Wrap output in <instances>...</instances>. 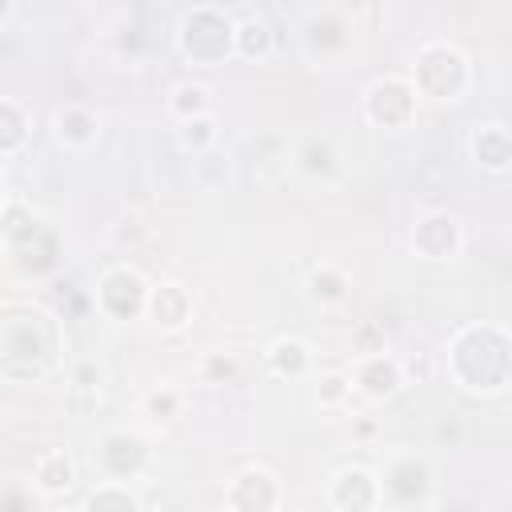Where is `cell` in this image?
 Here are the masks:
<instances>
[{
    "mask_svg": "<svg viewBox=\"0 0 512 512\" xmlns=\"http://www.w3.org/2000/svg\"><path fill=\"white\" fill-rule=\"evenodd\" d=\"M180 404H184L180 388H172V384H156L152 392H144L140 412H144L148 420H172V416H180Z\"/></svg>",
    "mask_w": 512,
    "mask_h": 512,
    "instance_id": "484cf974",
    "label": "cell"
},
{
    "mask_svg": "<svg viewBox=\"0 0 512 512\" xmlns=\"http://www.w3.org/2000/svg\"><path fill=\"white\" fill-rule=\"evenodd\" d=\"M292 168L304 172V176H320V180H328V176H336V168H340V152H336V144H332L328 136L312 132V136H304V140L296 144Z\"/></svg>",
    "mask_w": 512,
    "mask_h": 512,
    "instance_id": "d6986e66",
    "label": "cell"
},
{
    "mask_svg": "<svg viewBox=\"0 0 512 512\" xmlns=\"http://www.w3.org/2000/svg\"><path fill=\"white\" fill-rule=\"evenodd\" d=\"M0 512H36V500L24 484H4L0 488Z\"/></svg>",
    "mask_w": 512,
    "mask_h": 512,
    "instance_id": "4dcf8cb0",
    "label": "cell"
},
{
    "mask_svg": "<svg viewBox=\"0 0 512 512\" xmlns=\"http://www.w3.org/2000/svg\"><path fill=\"white\" fill-rule=\"evenodd\" d=\"M92 464L100 468L104 480L128 484V480H136V476L144 472V464H148V444H144V436H136V432H128V428H112V432H104V436L96 440Z\"/></svg>",
    "mask_w": 512,
    "mask_h": 512,
    "instance_id": "8992f818",
    "label": "cell"
},
{
    "mask_svg": "<svg viewBox=\"0 0 512 512\" xmlns=\"http://www.w3.org/2000/svg\"><path fill=\"white\" fill-rule=\"evenodd\" d=\"M468 80H472V72H468V60H464L460 48H452L444 40H428V44L416 48L412 76H408L416 100L424 96V100H436V104H452L468 92Z\"/></svg>",
    "mask_w": 512,
    "mask_h": 512,
    "instance_id": "3957f363",
    "label": "cell"
},
{
    "mask_svg": "<svg viewBox=\"0 0 512 512\" xmlns=\"http://www.w3.org/2000/svg\"><path fill=\"white\" fill-rule=\"evenodd\" d=\"M176 48L192 64H224L232 56V16L224 8H188L176 24Z\"/></svg>",
    "mask_w": 512,
    "mask_h": 512,
    "instance_id": "277c9868",
    "label": "cell"
},
{
    "mask_svg": "<svg viewBox=\"0 0 512 512\" xmlns=\"http://www.w3.org/2000/svg\"><path fill=\"white\" fill-rule=\"evenodd\" d=\"M304 288H308V296H312L316 304H340V300L348 296L352 280H348V272L336 268V264H316V268L308 272Z\"/></svg>",
    "mask_w": 512,
    "mask_h": 512,
    "instance_id": "44dd1931",
    "label": "cell"
},
{
    "mask_svg": "<svg viewBox=\"0 0 512 512\" xmlns=\"http://www.w3.org/2000/svg\"><path fill=\"white\" fill-rule=\"evenodd\" d=\"M80 512H140V500L128 492V484L100 480V484L88 492V500H84Z\"/></svg>",
    "mask_w": 512,
    "mask_h": 512,
    "instance_id": "cb8c5ba5",
    "label": "cell"
},
{
    "mask_svg": "<svg viewBox=\"0 0 512 512\" xmlns=\"http://www.w3.org/2000/svg\"><path fill=\"white\" fill-rule=\"evenodd\" d=\"M352 388L368 400H392L408 380H404V360H396L392 352H380V356H364L356 360V368L348 372Z\"/></svg>",
    "mask_w": 512,
    "mask_h": 512,
    "instance_id": "7c38bea8",
    "label": "cell"
},
{
    "mask_svg": "<svg viewBox=\"0 0 512 512\" xmlns=\"http://www.w3.org/2000/svg\"><path fill=\"white\" fill-rule=\"evenodd\" d=\"M148 280L132 268V264H116L100 276L96 284V308L108 316V320H136L144 316V304H148Z\"/></svg>",
    "mask_w": 512,
    "mask_h": 512,
    "instance_id": "5b68a950",
    "label": "cell"
},
{
    "mask_svg": "<svg viewBox=\"0 0 512 512\" xmlns=\"http://www.w3.org/2000/svg\"><path fill=\"white\" fill-rule=\"evenodd\" d=\"M268 368L280 376V380H300L312 372V348L300 340V336H276L264 352Z\"/></svg>",
    "mask_w": 512,
    "mask_h": 512,
    "instance_id": "ac0fdd59",
    "label": "cell"
},
{
    "mask_svg": "<svg viewBox=\"0 0 512 512\" xmlns=\"http://www.w3.org/2000/svg\"><path fill=\"white\" fill-rule=\"evenodd\" d=\"M192 168H196V180H200L204 188H220V184H228V176H232V160H228L220 148H208V152L192 156Z\"/></svg>",
    "mask_w": 512,
    "mask_h": 512,
    "instance_id": "4316f807",
    "label": "cell"
},
{
    "mask_svg": "<svg viewBox=\"0 0 512 512\" xmlns=\"http://www.w3.org/2000/svg\"><path fill=\"white\" fill-rule=\"evenodd\" d=\"M216 140H220V128H216V116H212V112L176 124V144H180L188 156H200V152L216 148Z\"/></svg>",
    "mask_w": 512,
    "mask_h": 512,
    "instance_id": "7402d4cb",
    "label": "cell"
},
{
    "mask_svg": "<svg viewBox=\"0 0 512 512\" xmlns=\"http://www.w3.org/2000/svg\"><path fill=\"white\" fill-rule=\"evenodd\" d=\"M236 372H240L236 356H228V352H208L204 356V380L208 384H232Z\"/></svg>",
    "mask_w": 512,
    "mask_h": 512,
    "instance_id": "f546056e",
    "label": "cell"
},
{
    "mask_svg": "<svg viewBox=\"0 0 512 512\" xmlns=\"http://www.w3.org/2000/svg\"><path fill=\"white\" fill-rule=\"evenodd\" d=\"M448 376L472 396H496L508 388L512 352L508 336L492 324H468L448 344Z\"/></svg>",
    "mask_w": 512,
    "mask_h": 512,
    "instance_id": "6da1fadb",
    "label": "cell"
},
{
    "mask_svg": "<svg viewBox=\"0 0 512 512\" xmlns=\"http://www.w3.org/2000/svg\"><path fill=\"white\" fill-rule=\"evenodd\" d=\"M468 148H472V160H476L484 172H492V176H504L508 164H512V136H508V128H504L500 120L476 124Z\"/></svg>",
    "mask_w": 512,
    "mask_h": 512,
    "instance_id": "9a60e30c",
    "label": "cell"
},
{
    "mask_svg": "<svg viewBox=\"0 0 512 512\" xmlns=\"http://www.w3.org/2000/svg\"><path fill=\"white\" fill-rule=\"evenodd\" d=\"M464 248V232H460V220L448 216V212H424L416 224H412V252L432 260V264H444V260H456Z\"/></svg>",
    "mask_w": 512,
    "mask_h": 512,
    "instance_id": "9c48e42d",
    "label": "cell"
},
{
    "mask_svg": "<svg viewBox=\"0 0 512 512\" xmlns=\"http://www.w3.org/2000/svg\"><path fill=\"white\" fill-rule=\"evenodd\" d=\"M68 404L76 416H88L96 404H100V372L92 364H80L68 380Z\"/></svg>",
    "mask_w": 512,
    "mask_h": 512,
    "instance_id": "d4e9b609",
    "label": "cell"
},
{
    "mask_svg": "<svg viewBox=\"0 0 512 512\" xmlns=\"http://www.w3.org/2000/svg\"><path fill=\"white\" fill-rule=\"evenodd\" d=\"M76 484V460L64 448H48L32 464V488L40 496H64Z\"/></svg>",
    "mask_w": 512,
    "mask_h": 512,
    "instance_id": "e0dca14e",
    "label": "cell"
},
{
    "mask_svg": "<svg viewBox=\"0 0 512 512\" xmlns=\"http://www.w3.org/2000/svg\"><path fill=\"white\" fill-rule=\"evenodd\" d=\"M276 32L268 24L264 12H240V20H232V52L244 60H264L272 56Z\"/></svg>",
    "mask_w": 512,
    "mask_h": 512,
    "instance_id": "2e32d148",
    "label": "cell"
},
{
    "mask_svg": "<svg viewBox=\"0 0 512 512\" xmlns=\"http://www.w3.org/2000/svg\"><path fill=\"white\" fill-rule=\"evenodd\" d=\"M56 324L48 312L28 304L0 308V376L40 380L56 360Z\"/></svg>",
    "mask_w": 512,
    "mask_h": 512,
    "instance_id": "7a4b0ae2",
    "label": "cell"
},
{
    "mask_svg": "<svg viewBox=\"0 0 512 512\" xmlns=\"http://www.w3.org/2000/svg\"><path fill=\"white\" fill-rule=\"evenodd\" d=\"M348 396H352L348 372H324V376L316 380V404H320V408H340Z\"/></svg>",
    "mask_w": 512,
    "mask_h": 512,
    "instance_id": "f1b7e54d",
    "label": "cell"
},
{
    "mask_svg": "<svg viewBox=\"0 0 512 512\" xmlns=\"http://www.w3.org/2000/svg\"><path fill=\"white\" fill-rule=\"evenodd\" d=\"M144 316H148L160 332H180V328L192 320V296H188V288L176 284V280L152 284V288H148Z\"/></svg>",
    "mask_w": 512,
    "mask_h": 512,
    "instance_id": "4fadbf2b",
    "label": "cell"
},
{
    "mask_svg": "<svg viewBox=\"0 0 512 512\" xmlns=\"http://www.w3.org/2000/svg\"><path fill=\"white\" fill-rule=\"evenodd\" d=\"M280 480L268 472V468H260V464H252V468H240L232 480H228V488H224V504L232 508V512H276V504H280Z\"/></svg>",
    "mask_w": 512,
    "mask_h": 512,
    "instance_id": "30bf717a",
    "label": "cell"
},
{
    "mask_svg": "<svg viewBox=\"0 0 512 512\" xmlns=\"http://www.w3.org/2000/svg\"><path fill=\"white\" fill-rule=\"evenodd\" d=\"M364 116L376 128H408L416 116V92L408 76H376L364 88Z\"/></svg>",
    "mask_w": 512,
    "mask_h": 512,
    "instance_id": "ba28073f",
    "label": "cell"
},
{
    "mask_svg": "<svg viewBox=\"0 0 512 512\" xmlns=\"http://www.w3.org/2000/svg\"><path fill=\"white\" fill-rule=\"evenodd\" d=\"M328 504L336 512H376L380 508V480L364 464H348L328 480Z\"/></svg>",
    "mask_w": 512,
    "mask_h": 512,
    "instance_id": "8fae6325",
    "label": "cell"
},
{
    "mask_svg": "<svg viewBox=\"0 0 512 512\" xmlns=\"http://www.w3.org/2000/svg\"><path fill=\"white\" fill-rule=\"evenodd\" d=\"M12 12H16V8H12V0H0V24H4Z\"/></svg>",
    "mask_w": 512,
    "mask_h": 512,
    "instance_id": "1f68e13d",
    "label": "cell"
},
{
    "mask_svg": "<svg viewBox=\"0 0 512 512\" xmlns=\"http://www.w3.org/2000/svg\"><path fill=\"white\" fill-rule=\"evenodd\" d=\"M24 140H28V112L12 96H0V156L20 152Z\"/></svg>",
    "mask_w": 512,
    "mask_h": 512,
    "instance_id": "603a6c76",
    "label": "cell"
},
{
    "mask_svg": "<svg viewBox=\"0 0 512 512\" xmlns=\"http://www.w3.org/2000/svg\"><path fill=\"white\" fill-rule=\"evenodd\" d=\"M52 136L64 144V148H72V152H84V148H92L96 140H100V112L96 108H88V104H64V108H56L52 112Z\"/></svg>",
    "mask_w": 512,
    "mask_h": 512,
    "instance_id": "5bb4252c",
    "label": "cell"
},
{
    "mask_svg": "<svg viewBox=\"0 0 512 512\" xmlns=\"http://www.w3.org/2000/svg\"><path fill=\"white\" fill-rule=\"evenodd\" d=\"M376 480H380V504L388 500V504H396V508H416V504H424L428 492H432V468H428V460L416 456V452L392 456Z\"/></svg>",
    "mask_w": 512,
    "mask_h": 512,
    "instance_id": "52a82bcc",
    "label": "cell"
},
{
    "mask_svg": "<svg viewBox=\"0 0 512 512\" xmlns=\"http://www.w3.org/2000/svg\"><path fill=\"white\" fill-rule=\"evenodd\" d=\"M380 352H388V332H384V324L360 320V324L352 328V356L364 360V356H380Z\"/></svg>",
    "mask_w": 512,
    "mask_h": 512,
    "instance_id": "83f0119b",
    "label": "cell"
},
{
    "mask_svg": "<svg viewBox=\"0 0 512 512\" xmlns=\"http://www.w3.org/2000/svg\"><path fill=\"white\" fill-rule=\"evenodd\" d=\"M168 112L180 120H192V116H208L212 112V88L204 80H180L172 84L168 92Z\"/></svg>",
    "mask_w": 512,
    "mask_h": 512,
    "instance_id": "ffe728a7",
    "label": "cell"
}]
</instances>
